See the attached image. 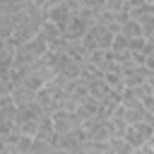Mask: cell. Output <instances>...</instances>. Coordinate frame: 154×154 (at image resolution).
Listing matches in <instances>:
<instances>
[{
	"instance_id": "obj_3",
	"label": "cell",
	"mask_w": 154,
	"mask_h": 154,
	"mask_svg": "<svg viewBox=\"0 0 154 154\" xmlns=\"http://www.w3.org/2000/svg\"><path fill=\"white\" fill-rule=\"evenodd\" d=\"M46 14H48V19H51L53 24H58L60 34L67 31V24H70V17H72V10H70L65 2H60V5H55V7H51V10H46Z\"/></svg>"
},
{
	"instance_id": "obj_21",
	"label": "cell",
	"mask_w": 154,
	"mask_h": 154,
	"mask_svg": "<svg viewBox=\"0 0 154 154\" xmlns=\"http://www.w3.org/2000/svg\"><path fill=\"white\" fill-rule=\"evenodd\" d=\"M82 7H91V10H106V0H79Z\"/></svg>"
},
{
	"instance_id": "obj_19",
	"label": "cell",
	"mask_w": 154,
	"mask_h": 154,
	"mask_svg": "<svg viewBox=\"0 0 154 154\" xmlns=\"http://www.w3.org/2000/svg\"><path fill=\"white\" fill-rule=\"evenodd\" d=\"M31 142H34V137H31V135H22L14 149H19V152H24V154H29V149H31Z\"/></svg>"
},
{
	"instance_id": "obj_5",
	"label": "cell",
	"mask_w": 154,
	"mask_h": 154,
	"mask_svg": "<svg viewBox=\"0 0 154 154\" xmlns=\"http://www.w3.org/2000/svg\"><path fill=\"white\" fill-rule=\"evenodd\" d=\"M36 101L43 106V111H48V113H55L60 106H58V101L53 99V94L48 91V87H43V89H38L36 91Z\"/></svg>"
},
{
	"instance_id": "obj_23",
	"label": "cell",
	"mask_w": 154,
	"mask_h": 154,
	"mask_svg": "<svg viewBox=\"0 0 154 154\" xmlns=\"http://www.w3.org/2000/svg\"><path fill=\"white\" fill-rule=\"evenodd\" d=\"M140 101H142V106H144L147 111H154V94H144Z\"/></svg>"
},
{
	"instance_id": "obj_17",
	"label": "cell",
	"mask_w": 154,
	"mask_h": 154,
	"mask_svg": "<svg viewBox=\"0 0 154 154\" xmlns=\"http://www.w3.org/2000/svg\"><path fill=\"white\" fill-rule=\"evenodd\" d=\"M144 43H147V38H144V36H132V38H128V51L137 53V51H142V48H144Z\"/></svg>"
},
{
	"instance_id": "obj_26",
	"label": "cell",
	"mask_w": 154,
	"mask_h": 154,
	"mask_svg": "<svg viewBox=\"0 0 154 154\" xmlns=\"http://www.w3.org/2000/svg\"><path fill=\"white\" fill-rule=\"evenodd\" d=\"M147 0H128L125 5H128V10H135V7H140V5H144Z\"/></svg>"
},
{
	"instance_id": "obj_8",
	"label": "cell",
	"mask_w": 154,
	"mask_h": 154,
	"mask_svg": "<svg viewBox=\"0 0 154 154\" xmlns=\"http://www.w3.org/2000/svg\"><path fill=\"white\" fill-rule=\"evenodd\" d=\"M120 34L123 36H128V38H132V36H142V24L137 22V19H128V22H123L120 24Z\"/></svg>"
},
{
	"instance_id": "obj_10",
	"label": "cell",
	"mask_w": 154,
	"mask_h": 154,
	"mask_svg": "<svg viewBox=\"0 0 154 154\" xmlns=\"http://www.w3.org/2000/svg\"><path fill=\"white\" fill-rule=\"evenodd\" d=\"M125 140H128L132 147H142V144H147V137H144L135 125H128V130H125Z\"/></svg>"
},
{
	"instance_id": "obj_12",
	"label": "cell",
	"mask_w": 154,
	"mask_h": 154,
	"mask_svg": "<svg viewBox=\"0 0 154 154\" xmlns=\"http://www.w3.org/2000/svg\"><path fill=\"white\" fill-rule=\"evenodd\" d=\"M103 79H106V84H108V87H113V89H118V91H123V89H125L123 72H103Z\"/></svg>"
},
{
	"instance_id": "obj_28",
	"label": "cell",
	"mask_w": 154,
	"mask_h": 154,
	"mask_svg": "<svg viewBox=\"0 0 154 154\" xmlns=\"http://www.w3.org/2000/svg\"><path fill=\"white\" fill-rule=\"evenodd\" d=\"M147 67H149V70H154V53H149V55H147Z\"/></svg>"
},
{
	"instance_id": "obj_20",
	"label": "cell",
	"mask_w": 154,
	"mask_h": 154,
	"mask_svg": "<svg viewBox=\"0 0 154 154\" xmlns=\"http://www.w3.org/2000/svg\"><path fill=\"white\" fill-rule=\"evenodd\" d=\"M10 132H14V120L12 118H0V135L5 137Z\"/></svg>"
},
{
	"instance_id": "obj_4",
	"label": "cell",
	"mask_w": 154,
	"mask_h": 154,
	"mask_svg": "<svg viewBox=\"0 0 154 154\" xmlns=\"http://www.w3.org/2000/svg\"><path fill=\"white\" fill-rule=\"evenodd\" d=\"M12 101H14V106H22V103H29V101H36V91L34 89H29L26 84H17L14 89H12Z\"/></svg>"
},
{
	"instance_id": "obj_11",
	"label": "cell",
	"mask_w": 154,
	"mask_h": 154,
	"mask_svg": "<svg viewBox=\"0 0 154 154\" xmlns=\"http://www.w3.org/2000/svg\"><path fill=\"white\" fill-rule=\"evenodd\" d=\"M111 149H113V154H132L135 147L125 137H111Z\"/></svg>"
},
{
	"instance_id": "obj_6",
	"label": "cell",
	"mask_w": 154,
	"mask_h": 154,
	"mask_svg": "<svg viewBox=\"0 0 154 154\" xmlns=\"http://www.w3.org/2000/svg\"><path fill=\"white\" fill-rule=\"evenodd\" d=\"M106 125H108V130H111V137H125V130H128L125 118L113 116V118H108V120H106Z\"/></svg>"
},
{
	"instance_id": "obj_18",
	"label": "cell",
	"mask_w": 154,
	"mask_h": 154,
	"mask_svg": "<svg viewBox=\"0 0 154 154\" xmlns=\"http://www.w3.org/2000/svg\"><path fill=\"white\" fill-rule=\"evenodd\" d=\"M116 53H120V51H128V36H123V34H116V38H113V46H111Z\"/></svg>"
},
{
	"instance_id": "obj_31",
	"label": "cell",
	"mask_w": 154,
	"mask_h": 154,
	"mask_svg": "<svg viewBox=\"0 0 154 154\" xmlns=\"http://www.w3.org/2000/svg\"><path fill=\"white\" fill-rule=\"evenodd\" d=\"M152 72H154V70H152Z\"/></svg>"
},
{
	"instance_id": "obj_14",
	"label": "cell",
	"mask_w": 154,
	"mask_h": 154,
	"mask_svg": "<svg viewBox=\"0 0 154 154\" xmlns=\"http://www.w3.org/2000/svg\"><path fill=\"white\" fill-rule=\"evenodd\" d=\"M12 65H14V51L5 46V48L0 51V67H5V70H12Z\"/></svg>"
},
{
	"instance_id": "obj_16",
	"label": "cell",
	"mask_w": 154,
	"mask_h": 154,
	"mask_svg": "<svg viewBox=\"0 0 154 154\" xmlns=\"http://www.w3.org/2000/svg\"><path fill=\"white\" fill-rule=\"evenodd\" d=\"M41 34H43V36H46V41H48V38L60 36V29H58V24H53L51 19H46V22H43V26H41Z\"/></svg>"
},
{
	"instance_id": "obj_13",
	"label": "cell",
	"mask_w": 154,
	"mask_h": 154,
	"mask_svg": "<svg viewBox=\"0 0 154 154\" xmlns=\"http://www.w3.org/2000/svg\"><path fill=\"white\" fill-rule=\"evenodd\" d=\"M67 46H70V41L63 34L55 38H48V51H53V53H67Z\"/></svg>"
},
{
	"instance_id": "obj_30",
	"label": "cell",
	"mask_w": 154,
	"mask_h": 154,
	"mask_svg": "<svg viewBox=\"0 0 154 154\" xmlns=\"http://www.w3.org/2000/svg\"><path fill=\"white\" fill-rule=\"evenodd\" d=\"M147 2H154V0H147Z\"/></svg>"
},
{
	"instance_id": "obj_25",
	"label": "cell",
	"mask_w": 154,
	"mask_h": 154,
	"mask_svg": "<svg viewBox=\"0 0 154 154\" xmlns=\"http://www.w3.org/2000/svg\"><path fill=\"white\" fill-rule=\"evenodd\" d=\"M132 154H154V149H152L149 144H142V147H135Z\"/></svg>"
},
{
	"instance_id": "obj_1",
	"label": "cell",
	"mask_w": 154,
	"mask_h": 154,
	"mask_svg": "<svg viewBox=\"0 0 154 154\" xmlns=\"http://www.w3.org/2000/svg\"><path fill=\"white\" fill-rule=\"evenodd\" d=\"M53 128H55V132H72L75 128H82V120L75 111L58 108L53 113Z\"/></svg>"
},
{
	"instance_id": "obj_7",
	"label": "cell",
	"mask_w": 154,
	"mask_h": 154,
	"mask_svg": "<svg viewBox=\"0 0 154 154\" xmlns=\"http://www.w3.org/2000/svg\"><path fill=\"white\" fill-rule=\"evenodd\" d=\"M29 154H58V147H55V144H51V142H46V140L34 137Z\"/></svg>"
},
{
	"instance_id": "obj_29",
	"label": "cell",
	"mask_w": 154,
	"mask_h": 154,
	"mask_svg": "<svg viewBox=\"0 0 154 154\" xmlns=\"http://www.w3.org/2000/svg\"><path fill=\"white\" fill-rule=\"evenodd\" d=\"M58 154H75V152H70V149H60V147H58Z\"/></svg>"
},
{
	"instance_id": "obj_24",
	"label": "cell",
	"mask_w": 154,
	"mask_h": 154,
	"mask_svg": "<svg viewBox=\"0 0 154 154\" xmlns=\"http://www.w3.org/2000/svg\"><path fill=\"white\" fill-rule=\"evenodd\" d=\"M132 60H135V65H147V55H144L142 51H137V53H132Z\"/></svg>"
},
{
	"instance_id": "obj_2",
	"label": "cell",
	"mask_w": 154,
	"mask_h": 154,
	"mask_svg": "<svg viewBox=\"0 0 154 154\" xmlns=\"http://www.w3.org/2000/svg\"><path fill=\"white\" fill-rule=\"evenodd\" d=\"M87 36L96 43V48H101V51H108L111 46H113V38H116V34L111 31V26H106V24H94V26H89V31H87Z\"/></svg>"
},
{
	"instance_id": "obj_22",
	"label": "cell",
	"mask_w": 154,
	"mask_h": 154,
	"mask_svg": "<svg viewBox=\"0 0 154 154\" xmlns=\"http://www.w3.org/2000/svg\"><path fill=\"white\" fill-rule=\"evenodd\" d=\"M113 14H116V22H118V24H123V22H128V19H130V10H128V7H123V10L113 12Z\"/></svg>"
},
{
	"instance_id": "obj_27",
	"label": "cell",
	"mask_w": 154,
	"mask_h": 154,
	"mask_svg": "<svg viewBox=\"0 0 154 154\" xmlns=\"http://www.w3.org/2000/svg\"><path fill=\"white\" fill-rule=\"evenodd\" d=\"M34 5H38L41 10H48V0H31Z\"/></svg>"
},
{
	"instance_id": "obj_9",
	"label": "cell",
	"mask_w": 154,
	"mask_h": 154,
	"mask_svg": "<svg viewBox=\"0 0 154 154\" xmlns=\"http://www.w3.org/2000/svg\"><path fill=\"white\" fill-rule=\"evenodd\" d=\"M89 135H91V140H111V130H108L106 120H103V123L96 120V123L89 128Z\"/></svg>"
},
{
	"instance_id": "obj_15",
	"label": "cell",
	"mask_w": 154,
	"mask_h": 154,
	"mask_svg": "<svg viewBox=\"0 0 154 154\" xmlns=\"http://www.w3.org/2000/svg\"><path fill=\"white\" fill-rule=\"evenodd\" d=\"M137 22L142 24V36L144 38H152L154 36V14H147V17L137 19Z\"/></svg>"
}]
</instances>
